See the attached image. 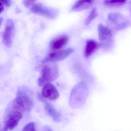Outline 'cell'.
I'll return each mask as SVG.
<instances>
[{"label":"cell","mask_w":131,"mask_h":131,"mask_svg":"<svg viewBox=\"0 0 131 131\" xmlns=\"http://www.w3.org/2000/svg\"><path fill=\"white\" fill-rule=\"evenodd\" d=\"M33 100L29 90L25 86H21L18 89L16 99L13 101L12 105L22 112L30 111L33 106Z\"/></svg>","instance_id":"6da1fadb"},{"label":"cell","mask_w":131,"mask_h":131,"mask_svg":"<svg viewBox=\"0 0 131 131\" xmlns=\"http://www.w3.org/2000/svg\"><path fill=\"white\" fill-rule=\"evenodd\" d=\"M41 69V75L38 79V84L39 86L44 85L56 80L59 76L58 66L54 62L45 63Z\"/></svg>","instance_id":"7a4b0ae2"},{"label":"cell","mask_w":131,"mask_h":131,"mask_svg":"<svg viewBox=\"0 0 131 131\" xmlns=\"http://www.w3.org/2000/svg\"><path fill=\"white\" fill-rule=\"evenodd\" d=\"M88 88L85 83H78L72 90L70 104L72 108H78L85 103L88 95Z\"/></svg>","instance_id":"3957f363"},{"label":"cell","mask_w":131,"mask_h":131,"mask_svg":"<svg viewBox=\"0 0 131 131\" xmlns=\"http://www.w3.org/2000/svg\"><path fill=\"white\" fill-rule=\"evenodd\" d=\"M23 117V112L10 105L9 112L5 119L3 131L12 130L16 127Z\"/></svg>","instance_id":"277c9868"},{"label":"cell","mask_w":131,"mask_h":131,"mask_svg":"<svg viewBox=\"0 0 131 131\" xmlns=\"http://www.w3.org/2000/svg\"><path fill=\"white\" fill-rule=\"evenodd\" d=\"M74 51V49L71 48L54 51L48 54L43 60V62H54L62 60L68 57Z\"/></svg>","instance_id":"5b68a950"},{"label":"cell","mask_w":131,"mask_h":131,"mask_svg":"<svg viewBox=\"0 0 131 131\" xmlns=\"http://www.w3.org/2000/svg\"><path fill=\"white\" fill-rule=\"evenodd\" d=\"M31 10L34 13L49 19H54L57 16V12L55 10L40 3H34Z\"/></svg>","instance_id":"8992f818"},{"label":"cell","mask_w":131,"mask_h":131,"mask_svg":"<svg viewBox=\"0 0 131 131\" xmlns=\"http://www.w3.org/2000/svg\"><path fill=\"white\" fill-rule=\"evenodd\" d=\"M109 22L116 29H122L128 25V20L124 16L118 13H111L108 16Z\"/></svg>","instance_id":"52a82bcc"},{"label":"cell","mask_w":131,"mask_h":131,"mask_svg":"<svg viewBox=\"0 0 131 131\" xmlns=\"http://www.w3.org/2000/svg\"><path fill=\"white\" fill-rule=\"evenodd\" d=\"M14 30V25L13 20H7L2 36L3 43L6 47H10L12 45Z\"/></svg>","instance_id":"ba28073f"},{"label":"cell","mask_w":131,"mask_h":131,"mask_svg":"<svg viewBox=\"0 0 131 131\" xmlns=\"http://www.w3.org/2000/svg\"><path fill=\"white\" fill-rule=\"evenodd\" d=\"M41 95L43 98L53 101L59 98V93L56 86L50 83L43 86L41 92Z\"/></svg>","instance_id":"9c48e42d"},{"label":"cell","mask_w":131,"mask_h":131,"mask_svg":"<svg viewBox=\"0 0 131 131\" xmlns=\"http://www.w3.org/2000/svg\"><path fill=\"white\" fill-rule=\"evenodd\" d=\"M98 30L101 45H106L111 42L112 34L109 28L102 24H100L98 26Z\"/></svg>","instance_id":"30bf717a"},{"label":"cell","mask_w":131,"mask_h":131,"mask_svg":"<svg viewBox=\"0 0 131 131\" xmlns=\"http://www.w3.org/2000/svg\"><path fill=\"white\" fill-rule=\"evenodd\" d=\"M69 42V37L66 35H61L54 38L50 43V47L52 50L56 51L62 49Z\"/></svg>","instance_id":"8fae6325"},{"label":"cell","mask_w":131,"mask_h":131,"mask_svg":"<svg viewBox=\"0 0 131 131\" xmlns=\"http://www.w3.org/2000/svg\"><path fill=\"white\" fill-rule=\"evenodd\" d=\"M101 44L94 40H88L86 42L84 50V56L85 57L91 56L99 48Z\"/></svg>","instance_id":"7c38bea8"},{"label":"cell","mask_w":131,"mask_h":131,"mask_svg":"<svg viewBox=\"0 0 131 131\" xmlns=\"http://www.w3.org/2000/svg\"><path fill=\"white\" fill-rule=\"evenodd\" d=\"M45 103V110L47 113L56 122H59L60 120V115L56 109L49 102L46 101L42 98L41 99Z\"/></svg>","instance_id":"4fadbf2b"},{"label":"cell","mask_w":131,"mask_h":131,"mask_svg":"<svg viewBox=\"0 0 131 131\" xmlns=\"http://www.w3.org/2000/svg\"><path fill=\"white\" fill-rule=\"evenodd\" d=\"M93 2V1H78L73 5L72 9L73 11L85 9L92 5Z\"/></svg>","instance_id":"5bb4252c"},{"label":"cell","mask_w":131,"mask_h":131,"mask_svg":"<svg viewBox=\"0 0 131 131\" xmlns=\"http://www.w3.org/2000/svg\"><path fill=\"white\" fill-rule=\"evenodd\" d=\"M126 2V1H105L104 4L109 6L119 7L123 6Z\"/></svg>","instance_id":"9a60e30c"},{"label":"cell","mask_w":131,"mask_h":131,"mask_svg":"<svg viewBox=\"0 0 131 131\" xmlns=\"http://www.w3.org/2000/svg\"><path fill=\"white\" fill-rule=\"evenodd\" d=\"M98 16V13L95 8H94L90 13L85 21L86 25H89Z\"/></svg>","instance_id":"2e32d148"},{"label":"cell","mask_w":131,"mask_h":131,"mask_svg":"<svg viewBox=\"0 0 131 131\" xmlns=\"http://www.w3.org/2000/svg\"><path fill=\"white\" fill-rule=\"evenodd\" d=\"M22 131H37L36 123L34 122L27 123L23 128Z\"/></svg>","instance_id":"e0dca14e"},{"label":"cell","mask_w":131,"mask_h":131,"mask_svg":"<svg viewBox=\"0 0 131 131\" xmlns=\"http://www.w3.org/2000/svg\"><path fill=\"white\" fill-rule=\"evenodd\" d=\"M35 1H24L23 2V4L25 7H29L30 6H32L34 4Z\"/></svg>","instance_id":"ac0fdd59"},{"label":"cell","mask_w":131,"mask_h":131,"mask_svg":"<svg viewBox=\"0 0 131 131\" xmlns=\"http://www.w3.org/2000/svg\"><path fill=\"white\" fill-rule=\"evenodd\" d=\"M1 2L3 6H5L6 7L10 6L11 4V1H10L3 0V1H1Z\"/></svg>","instance_id":"d6986e66"},{"label":"cell","mask_w":131,"mask_h":131,"mask_svg":"<svg viewBox=\"0 0 131 131\" xmlns=\"http://www.w3.org/2000/svg\"><path fill=\"white\" fill-rule=\"evenodd\" d=\"M42 131H53V130H52V129L50 127L47 126H46L43 127Z\"/></svg>","instance_id":"ffe728a7"},{"label":"cell","mask_w":131,"mask_h":131,"mask_svg":"<svg viewBox=\"0 0 131 131\" xmlns=\"http://www.w3.org/2000/svg\"><path fill=\"white\" fill-rule=\"evenodd\" d=\"M4 9V6L0 1V13H1L3 12Z\"/></svg>","instance_id":"44dd1931"},{"label":"cell","mask_w":131,"mask_h":131,"mask_svg":"<svg viewBox=\"0 0 131 131\" xmlns=\"http://www.w3.org/2000/svg\"><path fill=\"white\" fill-rule=\"evenodd\" d=\"M2 22H3V18L0 17V26L1 25Z\"/></svg>","instance_id":"7402d4cb"},{"label":"cell","mask_w":131,"mask_h":131,"mask_svg":"<svg viewBox=\"0 0 131 131\" xmlns=\"http://www.w3.org/2000/svg\"><path fill=\"white\" fill-rule=\"evenodd\" d=\"M1 125H0V131H1Z\"/></svg>","instance_id":"603a6c76"}]
</instances>
